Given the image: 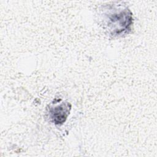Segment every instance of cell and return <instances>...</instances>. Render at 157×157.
<instances>
[{
    "mask_svg": "<svg viewBox=\"0 0 157 157\" xmlns=\"http://www.w3.org/2000/svg\"><path fill=\"white\" fill-rule=\"evenodd\" d=\"M105 19V25L113 36L123 35L130 29L132 23V13L127 7L121 6H109Z\"/></svg>",
    "mask_w": 157,
    "mask_h": 157,
    "instance_id": "1",
    "label": "cell"
},
{
    "mask_svg": "<svg viewBox=\"0 0 157 157\" xmlns=\"http://www.w3.org/2000/svg\"><path fill=\"white\" fill-rule=\"evenodd\" d=\"M71 110V105L68 102H63L61 104L50 109V117L56 124L63 123Z\"/></svg>",
    "mask_w": 157,
    "mask_h": 157,
    "instance_id": "2",
    "label": "cell"
}]
</instances>
